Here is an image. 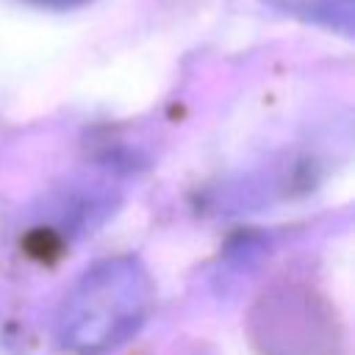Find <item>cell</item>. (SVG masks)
I'll return each instance as SVG.
<instances>
[{
	"label": "cell",
	"mask_w": 355,
	"mask_h": 355,
	"mask_svg": "<svg viewBox=\"0 0 355 355\" xmlns=\"http://www.w3.org/2000/svg\"><path fill=\"white\" fill-rule=\"evenodd\" d=\"M288 14L313 19V22H324L330 28H341L349 31L352 22V0H266Z\"/></svg>",
	"instance_id": "cell-1"
},
{
	"label": "cell",
	"mask_w": 355,
	"mask_h": 355,
	"mask_svg": "<svg viewBox=\"0 0 355 355\" xmlns=\"http://www.w3.org/2000/svg\"><path fill=\"white\" fill-rule=\"evenodd\" d=\"M36 3H47V6H75V3H83V0H36Z\"/></svg>",
	"instance_id": "cell-2"
}]
</instances>
